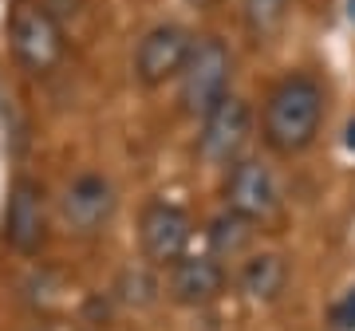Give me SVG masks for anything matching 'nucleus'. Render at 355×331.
<instances>
[{
    "label": "nucleus",
    "instance_id": "1",
    "mask_svg": "<svg viewBox=\"0 0 355 331\" xmlns=\"http://www.w3.org/2000/svg\"><path fill=\"white\" fill-rule=\"evenodd\" d=\"M320 127H324V87L312 75L280 79L265 99V118H261L268 150L284 154V158L304 154L316 142Z\"/></svg>",
    "mask_w": 355,
    "mask_h": 331
},
{
    "label": "nucleus",
    "instance_id": "2",
    "mask_svg": "<svg viewBox=\"0 0 355 331\" xmlns=\"http://www.w3.org/2000/svg\"><path fill=\"white\" fill-rule=\"evenodd\" d=\"M229 75H233V60H229L225 44L214 36L193 39L190 60H186L182 75H178V102H182V111L193 118H205L229 95Z\"/></svg>",
    "mask_w": 355,
    "mask_h": 331
},
{
    "label": "nucleus",
    "instance_id": "3",
    "mask_svg": "<svg viewBox=\"0 0 355 331\" xmlns=\"http://www.w3.org/2000/svg\"><path fill=\"white\" fill-rule=\"evenodd\" d=\"M8 36H12V51L20 67L32 71V75H51L64 64V51H67L64 28L44 4H16Z\"/></svg>",
    "mask_w": 355,
    "mask_h": 331
},
{
    "label": "nucleus",
    "instance_id": "4",
    "mask_svg": "<svg viewBox=\"0 0 355 331\" xmlns=\"http://www.w3.org/2000/svg\"><path fill=\"white\" fill-rule=\"evenodd\" d=\"M249 134H253V111L241 95H225L214 111L202 118V138H198V150L209 166H233L249 146Z\"/></svg>",
    "mask_w": 355,
    "mask_h": 331
},
{
    "label": "nucleus",
    "instance_id": "5",
    "mask_svg": "<svg viewBox=\"0 0 355 331\" xmlns=\"http://www.w3.org/2000/svg\"><path fill=\"white\" fill-rule=\"evenodd\" d=\"M225 209L249 217L253 225H268L280 213V186L261 158H237L229 166Z\"/></svg>",
    "mask_w": 355,
    "mask_h": 331
},
{
    "label": "nucleus",
    "instance_id": "6",
    "mask_svg": "<svg viewBox=\"0 0 355 331\" xmlns=\"http://www.w3.org/2000/svg\"><path fill=\"white\" fill-rule=\"evenodd\" d=\"M4 241L20 256H36L48 241V197L36 178H16L4 205Z\"/></svg>",
    "mask_w": 355,
    "mask_h": 331
},
{
    "label": "nucleus",
    "instance_id": "7",
    "mask_svg": "<svg viewBox=\"0 0 355 331\" xmlns=\"http://www.w3.org/2000/svg\"><path fill=\"white\" fill-rule=\"evenodd\" d=\"M114 209H119V197H114V186L103 174H79V178H71L64 197H60V217H64L67 233H76V237L103 233L111 225Z\"/></svg>",
    "mask_w": 355,
    "mask_h": 331
},
{
    "label": "nucleus",
    "instance_id": "8",
    "mask_svg": "<svg viewBox=\"0 0 355 331\" xmlns=\"http://www.w3.org/2000/svg\"><path fill=\"white\" fill-rule=\"evenodd\" d=\"M190 217L170 202H150L139 217V249L150 268H170L178 256H186L190 244Z\"/></svg>",
    "mask_w": 355,
    "mask_h": 331
},
{
    "label": "nucleus",
    "instance_id": "9",
    "mask_svg": "<svg viewBox=\"0 0 355 331\" xmlns=\"http://www.w3.org/2000/svg\"><path fill=\"white\" fill-rule=\"evenodd\" d=\"M193 36L182 24H158L139 39L135 51V79L142 87H162L166 79H178L190 60Z\"/></svg>",
    "mask_w": 355,
    "mask_h": 331
},
{
    "label": "nucleus",
    "instance_id": "10",
    "mask_svg": "<svg viewBox=\"0 0 355 331\" xmlns=\"http://www.w3.org/2000/svg\"><path fill=\"white\" fill-rule=\"evenodd\" d=\"M166 292L182 307H205L225 292V268L214 256H178L166 268Z\"/></svg>",
    "mask_w": 355,
    "mask_h": 331
},
{
    "label": "nucleus",
    "instance_id": "11",
    "mask_svg": "<svg viewBox=\"0 0 355 331\" xmlns=\"http://www.w3.org/2000/svg\"><path fill=\"white\" fill-rule=\"evenodd\" d=\"M237 288L249 300L272 304L288 288V260L280 253H249L241 260V268H237Z\"/></svg>",
    "mask_w": 355,
    "mask_h": 331
},
{
    "label": "nucleus",
    "instance_id": "12",
    "mask_svg": "<svg viewBox=\"0 0 355 331\" xmlns=\"http://www.w3.org/2000/svg\"><path fill=\"white\" fill-rule=\"evenodd\" d=\"M253 237H257L253 221L225 209V213H217L209 221V256L214 260H241V256H249Z\"/></svg>",
    "mask_w": 355,
    "mask_h": 331
},
{
    "label": "nucleus",
    "instance_id": "13",
    "mask_svg": "<svg viewBox=\"0 0 355 331\" xmlns=\"http://www.w3.org/2000/svg\"><path fill=\"white\" fill-rule=\"evenodd\" d=\"M162 292V284L154 276V268H123V276L114 284V296L127 307H150Z\"/></svg>",
    "mask_w": 355,
    "mask_h": 331
},
{
    "label": "nucleus",
    "instance_id": "14",
    "mask_svg": "<svg viewBox=\"0 0 355 331\" xmlns=\"http://www.w3.org/2000/svg\"><path fill=\"white\" fill-rule=\"evenodd\" d=\"M284 8H288V0H241L245 28L253 32V39L272 36L280 28V20H284Z\"/></svg>",
    "mask_w": 355,
    "mask_h": 331
},
{
    "label": "nucleus",
    "instance_id": "15",
    "mask_svg": "<svg viewBox=\"0 0 355 331\" xmlns=\"http://www.w3.org/2000/svg\"><path fill=\"white\" fill-rule=\"evenodd\" d=\"M328 319H331V328L336 331H355V288H347V292L331 304Z\"/></svg>",
    "mask_w": 355,
    "mask_h": 331
},
{
    "label": "nucleus",
    "instance_id": "16",
    "mask_svg": "<svg viewBox=\"0 0 355 331\" xmlns=\"http://www.w3.org/2000/svg\"><path fill=\"white\" fill-rule=\"evenodd\" d=\"M343 142H347V150H355V118L347 123V134H343Z\"/></svg>",
    "mask_w": 355,
    "mask_h": 331
},
{
    "label": "nucleus",
    "instance_id": "17",
    "mask_svg": "<svg viewBox=\"0 0 355 331\" xmlns=\"http://www.w3.org/2000/svg\"><path fill=\"white\" fill-rule=\"evenodd\" d=\"M193 8H217V4H221V0H190Z\"/></svg>",
    "mask_w": 355,
    "mask_h": 331
},
{
    "label": "nucleus",
    "instance_id": "18",
    "mask_svg": "<svg viewBox=\"0 0 355 331\" xmlns=\"http://www.w3.org/2000/svg\"><path fill=\"white\" fill-rule=\"evenodd\" d=\"M347 20L355 24V0H347Z\"/></svg>",
    "mask_w": 355,
    "mask_h": 331
}]
</instances>
